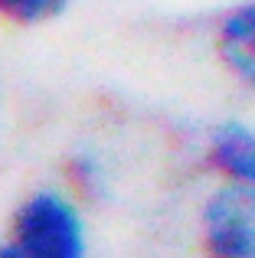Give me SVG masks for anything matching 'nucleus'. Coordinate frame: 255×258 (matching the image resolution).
Segmentation results:
<instances>
[{
  "label": "nucleus",
  "mask_w": 255,
  "mask_h": 258,
  "mask_svg": "<svg viewBox=\"0 0 255 258\" xmlns=\"http://www.w3.org/2000/svg\"><path fill=\"white\" fill-rule=\"evenodd\" d=\"M72 176H76V183L82 189H95L98 183H102V170H98V164L92 157H79L76 164H72Z\"/></svg>",
  "instance_id": "nucleus-6"
},
{
  "label": "nucleus",
  "mask_w": 255,
  "mask_h": 258,
  "mask_svg": "<svg viewBox=\"0 0 255 258\" xmlns=\"http://www.w3.org/2000/svg\"><path fill=\"white\" fill-rule=\"evenodd\" d=\"M216 52L242 85L255 88V0L232 7L216 26Z\"/></svg>",
  "instance_id": "nucleus-4"
},
{
  "label": "nucleus",
  "mask_w": 255,
  "mask_h": 258,
  "mask_svg": "<svg viewBox=\"0 0 255 258\" xmlns=\"http://www.w3.org/2000/svg\"><path fill=\"white\" fill-rule=\"evenodd\" d=\"M206 164L219 180L255 183V124L252 121H219L206 134Z\"/></svg>",
  "instance_id": "nucleus-3"
},
{
  "label": "nucleus",
  "mask_w": 255,
  "mask_h": 258,
  "mask_svg": "<svg viewBox=\"0 0 255 258\" xmlns=\"http://www.w3.org/2000/svg\"><path fill=\"white\" fill-rule=\"evenodd\" d=\"M72 0H0V20L17 26H39L62 17Z\"/></svg>",
  "instance_id": "nucleus-5"
},
{
  "label": "nucleus",
  "mask_w": 255,
  "mask_h": 258,
  "mask_svg": "<svg viewBox=\"0 0 255 258\" xmlns=\"http://www.w3.org/2000/svg\"><path fill=\"white\" fill-rule=\"evenodd\" d=\"M89 248V222L66 189L43 186L17 206L0 258H79Z\"/></svg>",
  "instance_id": "nucleus-1"
},
{
  "label": "nucleus",
  "mask_w": 255,
  "mask_h": 258,
  "mask_svg": "<svg viewBox=\"0 0 255 258\" xmlns=\"http://www.w3.org/2000/svg\"><path fill=\"white\" fill-rule=\"evenodd\" d=\"M200 235L219 258H255V183H219L200 206Z\"/></svg>",
  "instance_id": "nucleus-2"
}]
</instances>
